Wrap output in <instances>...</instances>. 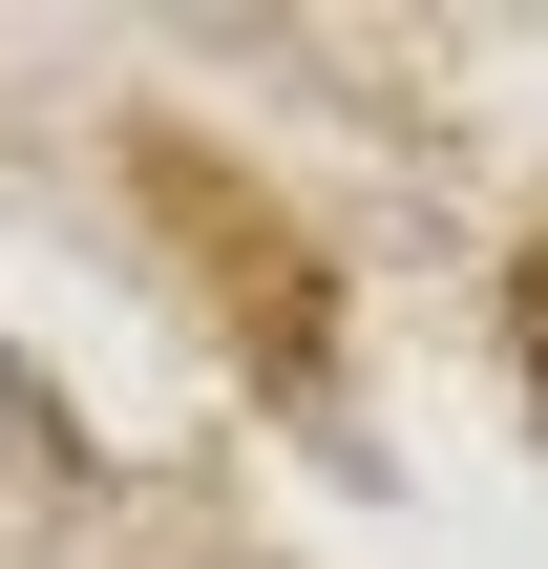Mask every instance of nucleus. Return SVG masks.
Wrapping results in <instances>:
<instances>
[]
</instances>
